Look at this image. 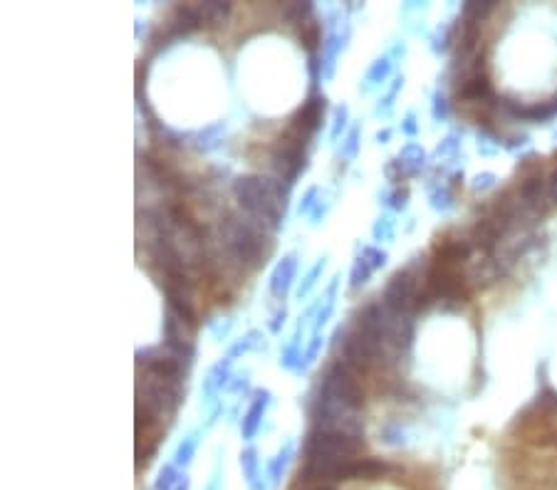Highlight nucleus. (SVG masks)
<instances>
[{"instance_id": "1", "label": "nucleus", "mask_w": 557, "mask_h": 490, "mask_svg": "<svg viewBox=\"0 0 557 490\" xmlns=\"http://www.w3.org/2000/svg\"><path fill=\"white\" fill-rule=\"evenodd\" d=\"M364 453V438L347 436L312 428L303 446V468L300 478L305 483H334V480H352V463L359 461Z\"/></svg>"}, {"instance_id": "2", "label": "nucleus", "mask_w": 557, "mask_h": 490, "mask_svg": "<svg viewBox=\"0 0 557 490\" xmlns=\"http://www.w3.org/2000/svg\"><path fill=\"white\" fill-rule=\"evenodd\" d=\"M273 250L270 236L250 216L228 213L220 220V255L233 270H255Z\"/></svg>"}, {"instance_id": "3", "label": "nucleus", "mask_w": 557, "mask_h": 490, "mask_svg": "<svg viewBox=\"0 0 557 490\" xmlns=\"http://www.w3.org/2000/svg\"><path fill=\"white\" fill-rule=\"evenodd\" d=\"M287 194L290 189L283 186L278 178L258 176V173L238 176L233 181V196H236L238 206L255 223H261L267 233L280 228V220L287 208Z\"/></svg>"}, {"instance_id": "4", "label": "nucleus", "mask_w": 557, "mask_h": 490, "mask_svg": "<svg viewBox=\"0 0 557 490\" xmlns=\"http://www.w3.org/2000/svg\"><path fill=\"white\" fill-rule=\"evenodd\" d=\"M424 292V275L416 272V265L394 272L381 292V305L397 317H411L419 312V297Z\"/></svg>"}, {"instance_id": "5", "label": "nucleus", "mask_w": 557, "mask_h": 490, "mask_svg": "<svg viewBox=\"0 0 557 490\" xmlns=\"http://www.w3.org/2000/svg\"><path fill=\"white\" fill-rule=\"evenodd\" d=\"M359 377H362V374L355 372V369L344 364L342 359H337L325 372V377H322L320 391L327 396H332V399H337V402L347 404V406H352V408H362L364 389H362Z\"/></svg>"}, {"instance_id": "6", "label": "nucleus", "mask_w": 557, "mask_h": 490, "mask_svg": "<svg viewBox=\"0 0 557 490\" xmlns=\"http://www.w3.org/2000/svg\"><path fill=\"white\" fill-rule=\"evenodd\" d=\"M381 355H384V342L379 337L369 334V332L355 327L352 332L344 334L342 342V357L339 359L347 366H352L355 372L367 374L374 364H379Z\"/></svg>"}, {"instance_id": "7", "label": "nucleus", "mask_w": 557, "mask_h": 490, "mask_svg": "<svg viewBox=\"0 0 557 490\" xmlns=\"http://www.w3.org/2000/svg\"><path fill=\"white\" fill-rule=\"evenodd\" d=\"M164 347L181 361L193 359V330L186 327L171 310H167L164 317Z\"/></svg>"}, {"instance_id": "8", "label": "nucleus", "mask_w": 557, "mask_h": 490, "mask_svg": "<svg viewBox=\"0 0 557 490\" xmlns=\"http://www.w3.org/2000/svg\"><path fill=\"white\" fill-rule=\"evenodd\" d=\"M325 102L327 100L322 95H310L308 102H303V106L287 119V126L297 129L300 134H305L310 139L322 124V114H325V106H327Z\"/></svg>"}, {"instance_id": "9", "label": "nucleus", "mask_w": 557, "mask_h": 490, "mask_svg": "<svg viewBox=\"0 0 557 490\" xmlns=\"http://www.w3.org/2000/svg\"><path fill=\"white\" fill-rule=\"evenodd\" d=\"M198 28H203V23L196 3H178V6H173L167 15V23H164V32L169 37L191 35Z\"/></svg>"}, {"instance_id": "10", "label": "nucleus", "mask_w": 557, "mask_h": 490, "mask_svg": "<svg viewBox=\"0 0 557 490\" xmlns=\"http://www.w3.org/2000/svg\"><path fill=\"white\" fill-rule=\"evenodd\" d=\"M295 270H297V255L287 253L278 265H275L273 275H270V292H273V297L283 300V297L287 295V290H290L292 280H295Z\"/></svg>"}, {"instance_id": "11", "label": "nucleus", "mask_w": 557, "mask_h": 490, "mask_svg": "<svg viewBox=\"0 0 557 490\" xmlns=\"http://www.w3.org/2000/svg\"><path fill=\"white\" fill-rule=\"evenodd\" d=\"M253 396H255L253 404H250L248 413L243 416V438H253L255 436V431H258V428H261V424H263L265 408L270 406V391L261 389V391H255Z\"/></svg>"}, {"instance_id": "12", "label": "nucleus", "mask_w": 557, "mask_h": 490, "mask_svg": "<svg viewBox=\"0 0 557 490\" xmlns=\"http://www.w3.org/2000/svg\"><path fill=\"white\" fill-rule=\"evenodd\" d=\"M391 471L389 463L377 461V458H359L352 463V478L357 480H379Z\"/></svg>"}, {"instance_id": "13", "label": "nucleus", "mask_w": 557, "mask_h": 490, "mask_svg": "<svg viewBox=\"0 0 557 490\" xmlns=\"http://www.w3.org/2000/svg\"><path fill=\"white\" fill-rule=\"evenodd\" d=\"M347 37H350V30H347L344 35H339V32H332V35L327 37L325 45H322V77H332L334 59H337V55L342 53Z\"/></svg>"}, {"instance_id": "14", "label": "nucleus", "mask_w": 557, "mask_h": 490, "mask_svg": "<svg viewBox=\"0 0 557 490\" xmlns=\"http://www.w3.org/2000/svg\"><path fill=\"white\" fill-rule=\"evenodd\" d=\"M297 35H300V45H303L310 55H317L320 45H325V42H322V25L317 23L314 15L305 20L303 25H297Z\"/></svg>"}, {"instance_id": "15", "label": "nucleus", "mask_w": 557, "mask_h": 490, "mask_svg": "<svg viewBox=\"0 0 557 490\" xmlns=\"http://www.w3.org/2000/svg\"><path fill=\"white\" fill-rule=\"evenodd\" d=\"M228 379H231V359L225 357V359H220L218 364L211 366V372H208L206 381H203V391H206L208 396L218 394V391L228 384Z\"/></svg>"}, {"instance_id": "16", "label": "nucleus", "mask_w": 557, "mask_h": 490, "mask_svg": "<svg viewBox=\"0 0 557 490\" xmlns=\"http://www.w3.org/2000/svg\"><path fill=\"white\" fill-rule=\"evenodd\" d=\"M203 28H216L231 15V3H196Z\"/></svg>"}, {"instance_id": "17", "label": "nucleus", "mask_w": 557, "mask_h": 490, "mask_svg": "<svg viewBox=\"0 0 557 490\" xmlns=\"http://www.w3.org/2000/svg\"><path fill=\"white\" fill-rule=\"evenodd\" d=\"M424 161H426L424 149L416 147V144H409V147H406L402 154H399L397 164H399V169H402V176H414V173H419V169L424 166Z\"/></svg>"}, {"instance_id": "18", "label": "nucleus", "mask_w": 557, "mask_h": 490, "mask_svg": "<svg viewBox=\"0 0 557 490\" xmlns=\"http://www.w3.org/2000/svg\"><path fill=\"white\" fill-rule=\"evenodd\" d=\"M225 131V124L223 122H216V124L206 126L203 131H198V134H193L191 139H193V149H198V151H211V149H216L220 144V134Z\"/></svg>"}, {"instance_id": "19", "label": "nucleus", "mask_w": 557, "mask_h": 490, "mask_svg": "<svg viewBox=\"0 0 557 490\" xmlns=\"http://www.w3.org/2000/svg\"><path fill=\"white\" fill-rule=\"evenodd\" d=\"M263 347V334L258 330H250L248 334L243 337V339H238L236 344H233L231 349H228V359H236V357H240V355H245V352H253V349H261Z\"/></svg>"}, {"instance_id": "20", "label": "nucleus", "mask_w": 557, "mask_h": 490, "mask_svg": "<svg viewBox=\"0 0 557 490\" xmlns=\"http://www.w3.org/2000/svg\"><path fill=\"white\" fill-rule=\"evenodd\" d=\"M283 15H285V20H290V23L303 25L305 20L314 15V6L312 3H290V6L283 8Z\"/></svg>"}, {"instance_id": "21", "label": "nucleus", "mask_w": 557, "mask_h": 490, "mask_svg": "<svg viewBox=\"0 0 557 490\" xmlns=\"http://www.w3.org/2000/svg\"><path fill=\"white\" fill-rule=\"evenodd\" d=\"M372 272H374V267L369 265L362 255H359V258L355 260V265H352V270H350V288L359 290L369 278H372Z\"/></svg>"}, {"instance_id": "22", "label": "nucleus", "mask_w": 557, "mask_h": 490, "mask_svg": "<svg viewBox=\"0 0 557 490\" xmlns=\"http://www.w3.org/2000/svg\"><path fill=\"white\" fill-rule=\"evenodd\" d=\"M391 55H384V57H377L372 62V67L367 70V84H377V82H381V79H386L389 77V72H391Z\"/></svg>"}, {"instance_id": "23", "label": "nucleus", "mask_w": 557, "mask_h": 490, "mask_svg": "<svg viewBox=\"0 0 557 490\" xmlns=\"http://www.w3.org/2000/svg\"><path fill=\"white\" fill-rule=\"evenodd\" d=\"M303 357L305 352L300 349V344L292 342L290 347L283 349V357H280V364L285 366V369H292V372H303Z\"/></svg>"}, {"instance_id": "24", "label": "nucleus", "mask_w": 557, "mask_h": 490, "mask_svg": "<svg viewBox=\"0 0 557 490\" xmlns=\"http://www.w3.org/2000/svg\"><path fill=\"white\" fill-rule=\"evenodd\" d=\"M322 270H325V258L317 260V263H314V265L308 270V275L303 278V283H300V288H297V297H300V300H303L310 290L314 288V283H317V278L322 275Z\"/></svg>"}, {"instance_id": "25", "label": "nucleus", "mask_w": 557, "mask_h": 490, "mask_svg": "<svg viewBox=\"0 0 557 490\" xmlns=\"http://www.w3.org/2000/svg\"><path fill=\"white\" fill-rule=\"evenodd\" d=\"M406 201H409V189H406V186H397V189H391L389 194L384 196V203L391 211H404Z\"/></svg>"}, {"instance_id": "26", "label": "nucleus", "mask_w": 557, "mask_h": 490, "mask_svg": "<svg viewBox=\"0 0 557 490\" xmlns=\"http://www.w3.org/2000/svg\"><path fill=\"white\" fill-rule=\"evenodd\" d=\"M374 233V241H391V236H394V220L389 218V216H381V218H377V223H374L372 228Z\"/></svg>"}, {"instance_id": "27", "label": "nucleus", "mask_w": 557, "mask_h": 490, "mask_svg": "<svg viewBox=\"0 0 557 490\" xmlns=\"http://www.w3.org/2000/svg\"><path fill=\"white\" fill-rule=\"evenodd\" d=\"M196 443H198L196 433H191V436H186L184 441H181V446H178V451H176V463L186 466V463L191 461V455H193V451H196Z\"/></svg>"}, {"instance_id": "28", "label": "nucleus", "mask_w": 557, "mask_h": 490, "mask_svg": "<svg viewBox=\"0 0 557 490\" xmlns=\"http://www.w3.org/2000/svg\"><path fill=\"white\" fill-rule=\"evenodd\" d=\"M359 255L367 260V263L374 267V270H379V267L386 263V253H384V250H379V248H374V245H367V248H362V253H359Z\"/></svg>"}, {"instance_id": "29", "label": "nucleus", "mask_w": 557, "mask_h": 490, "mask_svg": "<svg viewBox=\"0 0 557 490\" xmlns=\"http://www.w3.org/2000/svg\"><path fill=\"white\" fill-rule=\"evenodd\" d=\"M357 151H359V129H352L342 144V156L344 159H355Z\"/></svg>"}, {"instance_id": "30", "label": "nucleus", "mask_w": 557, "mask_h": 490, "mask_svg": "<svg viewBox=\"0 0 557 490\" xmlns=\"http://www.w3.org/2000/svg\"><path fill=\"white\" fill-rule=\"evenodd\" d=\"M240 463H243L248 480H255V473H258V458H255V449H245L243 455H240Z\"/></svg>"}, {"instance_id": "31", "label": "nucleus", "mask_w": 557, "mask_h": 490, "mask_svg": "<svg viewBox=\"0 0 557 490\" xmlns=\"http://www.w3.org/2000/svg\"><path fill=\"white\" fill-rule=\"evenodd\" d=\"M402 82H404L402 77L394 79V84H391V89H389V95H386L384 100L379 102V106H377V114H389L391 104H394V97H397V92L402 89Z\"/></svg>"}, {"instance_id": "32", "label": "nucleus", "mask_w": 557, "mask_h": 490, "mask_svg": "<svg viewBox=\"0 0 557 490\" xmlns=\"http://www.w3.org/2000/svg\"><path fill=\"white\" fill-rule=\"evenodd\" d=\"M322 344H325V339L320 337V332L312 337V342H310V347L305 349V357H303V369H308V364L310 361H314V357L320 355V349H322Z\"/></svg>"}, {"instance_id": "33", "label": "nucleus", "mask_w": 557, "mask_h": 490, "mask_svg": "<svg viewBox=\"0 0 557 490\" xmlns=\"http://www.w3.org/2000/svg\"><path fill=\"white\" fill-rule=\"evenodd\" d=\"M344 126H347V106L339 104L337 109H334V124H332L330 136H332V139H339V134H342Z\"/></svg>"}, {"instance_id": "34", "label": "nucleus", "mask_w": 557, "mask_h": 490, "mask_svg": "<svg viewBox=\"0 0 557 490\" xmlns=\"http://www.w3.org/2000/svg\"><path fill=\"white\" fill-rule=\"evenodd\" d=\"M317 196H320V189H310L308 194H305V198L300 201V206H297V213L303 216V213H310L314 206H317Z\"/></svg>"}, {"instance_id": "35", "label": "nucleus", "mask_w": 557, "mask_h": 490, "mask_svg": "<svg viewBox=\"0 0 557 490\" xmlns=\"http://www.w3.org/2000/svg\"><path fill=\"white\" fill-rule=\"evenodd\" d=\"M173 483H176V473H173V468H164V471H161L159 490H169Z\"/></svg>"}, {"instance_id": "36", "label": "nucleus", "mask_w": 557, "mask_h": 490, "mask_svg": "<svg viewBox=\"0 0 557 490\" xmlns=\"http://www.w3.org/2000/svg\"><path fill=\"white\" fill-rule=\"evenodd\" d=\"M446 114H449V104H446V100L441 95L433 97V117L436 119H444Z\"/></svg>"}, {"instance_id": "37", "label": "nucleus", "mask_w": 557, "mask_h": 490, "mask_svg": "<svg viewBox=\"0 0 557 490\" xmlns=\"http://www.w3.org/2000/svg\"><path fill=\"white\" fill-rule=\"evenodd\" d=\"M402 129H404V134H409V136H414L416 131H419V124H416V117H414V112H409L406 117H404V124H402Z\"/></svg>"}, {"instance_id": "38", "label": "nucleus", "mask_w": 557, "mask_h": 490, "mask_svg": "<svg viewBox=\"0 0 557 490\" xmlns=\"http://www.w3.org/2000/svg\"><path fill=\"white\" fill-rule=\"evenodd\" d=\"M285 322V308H280L278 312L273 314V322H270V330L273 332H278L280 330V325H283Z\"/></svg>"}, {"instance_id": "39", "label": "nucleus", "mask_w": 557, "mask_h": 490, "mask_svg": "<svg viewBox=\"0 0 557 490\" xmlns=\"http://www.w3.org/2000/svg\"><path fill=\"white\" fill-rule=\"evenodd\" d=\"M389 136H391V131H386V129H384V131H379V134H377V142H381V144H384L386 139H389Z\"/></svg>"}, {"instance_id": "40", "label": "nucleus", "mask_w": 557, "mask_h": 490, "mask_svg": "<svg viewBox=\"0 0 557 490\" xmlns=\"http://www.w3.org/2000/svg\"><path fill=\"white\" fill-rule=\"evenodd\" d=\"M310 490H334V488H330V485H314V488H310Z\"/></svg>"}]
</instances>
